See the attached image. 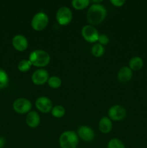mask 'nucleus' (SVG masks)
<instances>
[{
	"label": "nucleus",
	"instance_id": "6ab92c4d",
	"mask_svg": "<svg viewBox=\"0 0 147 148\" xmlns=\"http://www.w3.org/2000/svg\"><path fill=\"white\" fill-rule=\"evenodd\" d=\"M48 84L49 86L53 89H57L61 87L62 84V80L61 79L60 77L56 76H52L49 77L48 80Z\"/></svg>",
	"mask_w": 147,
	"mask_h": 148
},
{
	"label": "nucleus",
	"instance_id": "f03ea898",
	"mask_svg": "<svg viewBox=\"0 0 147 148\" xmlns=\"http://www.w3.org/2000/svg\"><path fill=\"white\" fill-rule=\"evenodd\" d=\"M29 60L32 65L37 67L47 66L50 61V56L48 52L43 50H35L30 53Z\"/></svg>",
	"mask_w": 147,
	"mask_h": 148
},
{
	"label": "nucleus",
	"instance_id": "ddd939ff",
	"mask_svg": "<svg viewBox=\"0 0 147 148\" xmlns=\"http://www.w3.org/2000/svg\"><path fill=\"white\" fill-rule=\"evenodd\" d=\"M26 124H27L28 127L30 128H36L38 127L40 122V116L38 115L36 111H32L27 114V116L25 119Z\"/></svg>",
	"mask_w": 147,
	"mask_h": 148
},
{
	"label": "nucleus",
	"instance_id": "412c9836",
	"mask_svg": "<svg viewBox=\"0 0 147 148\" xmlns=\"http://www.w3.org/2000/svg\"><path fill=\"white\" fill-rule=\"evenodd\" d=\"M31 66L32 64L29 59L28 60L27 59H23V60L20 61L19 62L18 65H17V68H18L19 71L22 72H26L29 71Z\"/></svg>",
	"mask_w": 147,
	"mask_h": 148
},
{
	"label": "nucleus",
	"instance_id": "2eb2a0df",
	"mask_svg": "<svg viewBox=\"0 0 147 148\" xmlns=\"http://www.w3.org/2000/svg\"><path fill=\"white\" fill-rule=\"evenodd\" d=\"M112 123L108 117H103L99 122V130L103 134H108L112 130Z\"/></svg>",
	"mask_w": 147,
	"mask_h": 148
},
{
	"label": "nucleus",
	"instance_id": "aec40b11",
	"mask_svg": "<svg viewBox=\"0 0 147 148\" xmlns=\"http://www.w3.org/2000/svg\"><path fill=\"white\" fill-rule=\"evenodd\" d=\"M66 110L61 106H56L51 110V114L55 118H61L65 115Z\"/></svg>",
	"mask_w": 147,
	"mask_h": 148
},
{
	"label": "nucleus",
	"instance_id": "a878e982",
	"mask_svg": "<svg viewBox=\"0 0 147 148\" xmlns=\"http://www.w3.org/2000/svg\"><path fill=\"white\" fill-rule=\"evenodd\" d=\"M5 139L2 137H0V148L4 147V145H5Z\"/></svg>",
	"mask_w": 147,
	"mask_h": 148
},
{
	"label": "nucleus",
	"instance_id": "4be33fe9",
	"mask_svg": "<svg viewBox=\"0 0 147 148\" xmlns=\"http://www.w3.org/2000/svg\"><path fill=\"white\" fill-rule=\"evenodd\" d=\"M8 82L9 77L7 72L0 68V90L5 88L8 84Z\"/></svg>",
	"mask_w": 147,
	"mask_h": 148
},
{
	"label": "nucleus",
	"instance_id": "1a4fd4ad",
	"mask_svg": "<svg viewBox=\"0 0 147 148\" xmlns=\"http://www.w3.org/2000/svg\"><path fill=\"white\" fill-rule=\"evenodd\" d=\"M49 79L48 72L43 69H39L35 71L32 75V81L36 85H44Z\"/></svg>",
	"mask_w": 147,
	"mask_h": 148
},
{
	"label": "nucleus",
	"instance_id": "dca6fc26",
	"mask_svg": "<svg viewBox=\"0 0 147 148\" xmlns=\"http://www.w3.org/2000/svg\"><path fill=\"white\" fill-rule=\"evenodd\" d=\"M144 66V61L140 56H134L129 61V68L132 71H138Z\"/></svg>",
	"mask_w": 147,
	"mask_h": 148
},
{
	"label": "nucleus",
	"instance_id": "f257e3e1",
	"mask_svg": "<svg viewBox=\"0 0 147 148\" xmlns=\"http://www.w3.org/2000/svg\"><path fill=\"white\" fill-rule=\"evenodd\" d=\"M107 15V10L100 4H94L91 5L86 14V18L91 25H98L102 23Z\"/></svg>",
	"mask_w": 147,
	"mask_h": 148
},
{
	"label": "nucleus",
	"instance_id": "20e7f679",
	"mask_svg": "<svg viewBox=\"0 0 147 148\" xmlns=\"http://www.w3.org/2000/svg\"><path fill=\"white\" fill-rule=\"evenodd\" d=\"M48 17L44 12H38L34 15L31 21V26L36 31H42L48 24Z\"/></svg>",
	"mask_w": 147,
	"mask_h": 148
},
{
	"label": "nucleus",
	"instance_id": "4468645a",
	"mask_svg": "<svg viewBox=\"0 0 147 148\" xmlns=\"http://www.w3.org/2000/svg\"><path fill=\"white\" fill-rule=\"evenodd\" d=\"M133 77V71L128 66H122L118 73V79L121 82H127Z\"/></svg>",
	"mask_w": 147,
	"mask_h": 148
},
{
	"label": "nucleus",
	"instance_id": "5701e85b",
	"mask_svg": "<svg viewBox=\"0 0 147 148\" xmlns=\"http://www.w3.org/2000/svg\"><path fill=\"white\" fill-rule=\"evenodd\" d=\"M108 148H125L122 141L117 138H113L109 141Z\"/></svg>",
	"mask_w": 147,
	"mask_h": 148
},
{
	"label": "nucleus",
	"instance_id": "9b49d317",
	"mask_svg": "<svg viewBox=\"0 0 147 148\" xmlns=\"http://www.w3.org/2000/svg\"><path fill=\"white\" fill-rule=\"evenodd\" d=\"M12 46L18 51H24L28 47L27 39L22 35H16L12 38Z\"/></svg>",
	"mask_w": 147,
	"mask_h": 148
},
{
	"label": "nucleus",
	"instance_id": "f3484780",
	"mask_svg": "<svg viewBox=\"0 0 147 148\" xmlns=\"http://www.w3.org/2000/svg\"><path fill=\"white\" fill-rule=\"evenodd\" d=\"M90 1L89 0H73L71 1L72 7L77 10H84L89 6Z\"/></svg>",
	"mask_w": 147,
	"mask_h": 148
},
{
	"label": "nucleus",
	"instance_id": "9d476101",
	"mask_svg": "<svg viewBox=\"0 0 147 148\" xmlns=\"http://www.w3.org/2000/svg\"><path fill=\"white\" fill-rule=\"evenodd\" d=\"M35 106L40 112L46 114L52 110V101L47 97H39L35 101Z\"/></svg>",
	"mask_w": 147,
	"mask_h": 148
},
{
	"label": "nucleus",
	"instance_id": "7ed1b4c3",
	"mask_svg": "<svg viewBox=\"0 0 147 148\" xmlns=\"http://www.w3.org/2000/svg\"><path fill=\"white\" fill-rule=\"evenodd\" d=\"M79 143L77 134L73 131H66L62 133L59 138L61 148H76Z\"/></svg>",
	"mask_w": 147,
	"mask_h": 148
},
{
	"label": "nucleus",
	"instance_id": "f8f14e48",
	"mask_svg": "<svg viewBox=\"0 0 147 148\" xmlns=\"http://www.w3.org/2000/svg\"><path fill=\"white\" fill-rule=\"evenodd\" d=\"M78 135L85 142L92 141L95 138V132L87 126H81L78 129Z\"/></svg>",
	"mask_w": 147,
	"mask_h": 148
},
{
	"label": "nucleus",
	"instance_id": "6e6552de",
	"mask_svg": "<svg viewBox=\"0 0 147 148\" xmlns=\"http://www.w3.org/2000/svg\"><path fill=\"white\" fill-rule=\"evenodd\" d=\"M108 116L110 119L113 121H121L126 116V110L122 106L114 105L110 108Z\"/></svg>",
	"mask_w": 147,
	"mask_h": 148
},
{
	"label": "nucleus",
	"instance_id": "0eeeda50",
	"mask_svg": "<svg viewBox=\"0 0 147 148\" xmlns=\"http://www.w3.org/2000/svg\"><path fill=\"white\" fill-rule=\"evenodd\" d=\"M13 108L18 114H27L32 109V103L26 98H18L13 103Z\"/></svg>",
	"mask_w": 147,
	"mask_h": 148
},
{
	"label": "nucleus",
	"instance_id": "393cba45",
	"mask_svg": "<svg viewBox=\"0 0 147 148\" xmlns=\"http://www.w3.org/2000/svg\"><path fill=\"white\" fill-rule=\"evenodd\" d=\"M111 4L112 5H114L115 7H122L124 4L125 3V0H111L110 1Z\"/></svg>",
	"mask_w": 147,
	"mask_h": 148
},
{
	"label": "nucleus",
	"instance_id": "a211bd4d",
	"mask_svg": "<svg viewBox=\"0 0 147 148\" xmlns=\"http://www.w3.org/2000/svg\"><path fill=\"white\" fill-rule=\"evenodd\" d=\"M91 52H92V55L95 57H100L105 53V49H104L103 46H102L101 44L96 43L92 46Z\"/></svg>",
	"mask_w": 147,
	"mask_h": 148
},
{
	"label": "nucleus",
	"instance_id": "b1692460",
	"mask_svg": "<svg viewBox=\"0 0 147 148\" xmlns=\"http://www.w3.org/2000/svg\"><path fill=\"white\" fill-rule=\"evenodd\" d=\"M97 41H99V43L102 45V46H103V45H107L109 43V38H108L106 35H99Z\"/></svg>",
	"mask_w": 147,
	"mask_h": 148
},
{
	"label": "nucleus",
	"instance_id": "423d86ee",
	"mask_svg": "<svg viewBox=\"0 0 147 148\" xmlns=\"http://www.w3.org/2000/svg\"><path fill=\"white\" fill-rule=\"evenodd\" d=\"M82 35L84 39L89 43H95L97 41L99 36L97 29L90 25H87L82 27Z\"/></svg>",
	"mask_w": 147,
	"mask_h": 148
},
{
	"label": "nucleus",
	"instance_id": "39448f33",
	"mask_svg": "<svg viewBox=\"0 0 147 148\" xmlns=\"http://www.w3.org/2000/svg\"><path fill=\"white\" fill-rule=\"evenodd\" d=\"M56 20L61 25H66L69 24L73 18L72 12L69 7H61L56 12Z\"/></svg>",
	"mask_w": 147,
	"mask_h": 148
}]
</instances>
